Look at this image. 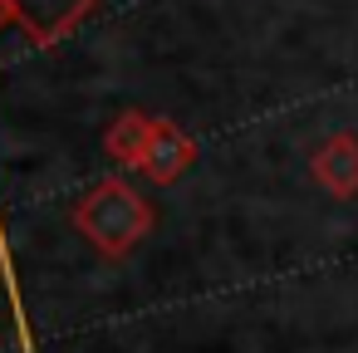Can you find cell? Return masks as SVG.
<instances>
[{
	"label": "cell",
	"mask_w": 358,
	"mask_h": 353,
	"mask_svg": "<svg viewBox=\"0 0 358 353\" xmlns=\"http://www.w3.org/2000/svg\"><path fill=\"white\" fill-rule=\"evenodd\" d=\"M99 0H10L15 20L25 25V35L35 45H59Z\"/></svg>",
	"instance_id": "obj_1"
},
{
	"label": "cell",
	"mask_w": 358,
	"mask_h": 353,
	"mask_svg": "<svg viewBox=\"0 0 358 353\" xmlns=\"http://www.w3.org/2000/svg\"><path fill=\"white\" fill-rule=\"evenodd\" d=\"M10 20H15V10H10V0H0V30H6Z\"/></svg>",
	"instance_id": "obj_2"
}]
</instances>
